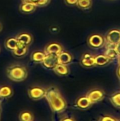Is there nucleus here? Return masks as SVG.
I'll list each match as a JSON object with an SVG mask.
<instances>
[{"instance_id":"1","label":"nucleus","mask_w":120,"mask_h":121,"mask_svg":"<svg viewBox=\"0 0 120 121\" xmlns=\"http://www.w3.org/2000/svg\"><path fill=\"white\" fill-rule=\"evenodd\" d=\"M45 97L53 112L62 113L66 109V102L57 87L50 86L46 89Z\"/></svg>"},{"instance_id":"2","label":"nucleus","mask_w":120,"mask_h":121,"mask_svg":"<svg viewBox=\"0 0 120 121\" xmlns=\"http://www.w3.org/2000/svg\"><path fill=\"white\" fill-rule=\"evenodd\" d=\"M6 74L11 80L16 82L24 81L28 76L26 68L19 65H14L8 67L6 69Z\"/></svg>"},{"instance_id":"3","label":"nucleus","mask_w":120,"mask_h":121,"mask_svg":"<svg viewBox=\"0 0 120 121\" xmlns=\"http://www.w3.org/2000/svg\"><path fill=\"white\" fill-rule=\"evenodd\" d=\"M42 65L49 69H53L58 64V55L54 53H47L42 61Z\"/></svg>"},{"instance_id":"4","label":"nucleus","mask_w":120,"mask_h":121,"mask_svg":"<svg viewBox=\"0 0 120 121\" xmlns=\"http://www.w3.org/2000/svg\"><path fill=\"white\" fill-rule=\"evenodd\" d=\"M46 89L40 86H33L28 90L29 97L33 100H40L45 97Z\"/></svg>"},{"instance_id":"5","label":"nucleus","mask_w":120,"mask_h":121,"mask_svg":"<svg viewBox=\"0 0 120 121\" xmlns=\"http://www.w3.org/2000/svg\"><path fill=\"white\" fill-rule=\"evenodd\" d=\"M104 43H105L104 38L98 34H94L91 35L88 40V45L93 48H101L104 45Z\"/></svg>"},{"instance_id":"6","label":"nucleus","mask_w":120,"mask_h":121,"mask_svg":"<svg viewBox=\"0 0 120 121\" xmlns=\"http://www.w3.org/2000/svg\"><path fill=\"white\" fill-rule=\"evenodd\" d=\"M106 41L110 45H116L120 41V30L117 29L111 30L106 35Z\"/></svg>"},{"instance_id":"7","label":"nucleus","mask_w":120,"mask_h":121,"mask_svg":"<svg viewBox=\"0 0 120 121\" xmlns=\"http://www.w3.org/2000/svg\"><path fill=\"white\" fill-rule=\"evenodd\" d=\"M104 96H105V93L103 92V91L100 89L92 90L87 95L88 98L90 99L92 104L101 101L104 98Z\"/></svg>"},{"instance_id":"8","label":"nucleus","mask_w":120,"mask_h":121,"mask_svg":"<svg viewBox=\"0 0 120 121\" xmlns=\"http://www.w3.org/2000/svg\"><path fill=\"white\" fill-rule=\"evenodd\" d=\"M81 64L82 65V66H83L85 67H87V68L92 67L94 65H95V57L93 55H91V54L86 53L81 57Z\"/></svg>"},{"instance_id":"9","label":"nucleus","mask_w":120,"mask_h":121,"mask_svg":"<svg viewBox=\"0 0 120 121\" xmlns=\"http://www.w3.org/2000/svg\"><path fill=\"white\" fill-rule=\"evenodd\" d=\"M63 51V48L62 46L57 43H52L48 44L45 49V54L47 53H54L57 55H59L61 52Z\"/></svg>"},{"instance_id":"10","label":"nucleus","mask_w":120,"mask_h":121,"mask_svg":"<svg viewBox=\"0 0 120 121\" xmlns=\"http://www.w3.org/2000/svg\"><path fill=\"white\" fill-rule=\"evenodd\" d=\"M16 38L20 44L26 46H29L33 41V36L28 33H22L18 35Z\"/></svg>"},{"instance_id":"11","label":"nucleus","mask_w":120,"mask_h":121,"mask_svg":"<svg viewBox=\"0 0 120 121\" xmlns=\"http://www.w3.org/2000/svg\"><path fill=\"white\" fill-rule=\"evenodd\" d=\"M58 60L59 64L67 65L72 62L73 57L69 52L66 51H62L58 55Z\"/></svg>"},{"instance_id":"12","label":"nucleus","mask_w":120,"mask_h":121,"mask_svg":"<svg viewBox=\"0 0 120 121\" xmlns=\"http://www.w3.org/2000/svg\"><path fill=\"white\" fill-rule=\"evenodd\" d=\"M37 6L34 4L30 3V2H23L19 7L20 11L25 14H28L34 12V11L36 9Z\"/></svg>"},{"instance_id":"13","label":"nucleus","mask_w":120,"mask_h":121,"mask_svg":"<svg viewBox=\"0 0 120 121\" xmlns=\"http://www.w3.org/2000/svg\"><path fill=\"white\" fill-rule=\"evenodd\" d=\"M28 51V46L20 44L18 43V45L16 47V48L14 50H13L12 52H13V54L15 57H22L27 54Z\"/></svg>"},{"instance_id":"14","label":"nucleus","mask_w":120,"mask_h":121,"mask_svg":"<svg viewBox=\"0 0 120 121\" xmlns=\"http://www.w3.org/2000/svg\"><path fill=\"white\" fill-rule=\"evenodd\" d=\"M91 104L92 103L87 96L80 97L76 101V106L79 108H81V109H86L89 108Z\"/></svg>"},{"instance_id":"15","label":"nucleus","mask_w":120,"mask_h":121,"mask_svg":"<svg viewBox=\"0 0 120 121\" xmlns=\"http://www.w3.org/2000/svg\"><path fill=\"white\" fill-rule=\"evenodd\" d=\"M53 70L55 72V74H57V75L61 76V77L67 76L69 73L68 67L65 65L59 64V63L53 69Z\"/></svg>"},{"instance_id":"16","label":"nucleus","mask_w":120,"mask_h":121,"mask_svg":"<svg viewBox=\"0 0 120 121\" xmlns=\"http://www.w3.org/2000/svg\"><path fill=\"white\" fill-rule=\"evenodd\" d=\"M110 59L105 55H99L95 57V63L98 66H104L110 62Z\"/></svg>"},{"instance_id":"17","label":"nucleus","mask_w":120,"mask_h":121,"mask_svg":"<svg viewBox=\"0 0 120 121\" xmlns=\"http://www.w3.org/2000/svg\"><path fill=\"white\" fill-rule=\"evenodd\" d=\"M45 52L42 51H35L31 55V60L36 63H42L45 57Z\"/></svg>"},{"instance_id":"18","label":"nucleus","mask_w":120,"mask_h":121,"mask_svg":"<svg viewBox=\"0 0 120 121\" xmlns=\"http://www.w3.org/2000/svg\"><path fill=\"white\" fill-rule=\"evenodd\" d=\"M18 45V41L16 38H9L5 41V47L11 50H14Z\"/></svg>"},{"instance_id":"19","label":"nucleus","mask_w":120,"mask_h":121,"mask_svg":"<svg viewBox=\"0 0 120 121\" xmlns=\"http://www.w3.org/2000/svg\"><path fill=\"white\" fill-rule=\"evenodd\" d=\"M13 94L12 89L8 86H3L0 87V99H8Z\"/></svg>"},{"instance_id":"20","label":"nucleus","mask_w":120,"mask_h":121,"mask_svg":"<svg viewBox=\"0 0 120 121\" xmlns=\"http://www.w3.org/2000/svg\"><path fill=\"white\" fill-rule=\"evenodd\" d=\"M34 119L33 114L30 111H23L19 115V120L21 121H33Z\"/></svg>"},{"instance_id":"21","label":"nucleus","mask_w":120,"mask_h":121,"mask_svg":"<svg viewBox=\"0 0 120 121\" xmlns=\"http://www.w3.org/2000/svg\"><path fill=\"white\" fill-rule=\"evenodd\" d=\"M105 55L106 56H108L110 60H114V59H116L117 57H119V55L117 52V51L115 50V47L114 48H108L107 50L105 52Z\"/></svg>"},{"instance_id":"22","label":"nucleus","mask_w":120,"mask_h":121,"mask_svg":"<svg viewBox=\"0 0 120 121\" xmlns=\"http://www.w3.org/2000/svg\"><path fill=\"white\" fill-rule=\"evenodd\" d=\"M91 0H79L76 5L82 9H87L91 6Z\"/></svg>"},{"instance_id":"23","label":"nucleus","mask_w":120,"mask_h":121,"mask_svg":"<svg viewBox=\"0 0 120 121\" xmlns=\"http://www.w3.org/2000/svg\"><path fill=\"white\" fill-rule=\"evenodd\" d=\"M110 100H111L112 103L114 104V106H117V107H120V93L113 95V96L110 98Z\"/></svg>"},{"instance_id":"24","label":"nucleus","mask_w":120,"mask_h":121,"mask_svg":"<svg viewBox=\"0 0 120 121\" xmlns=\"http://www.w3.org/2000/svg\"><path fill=\"white\" fill-rule=\"evenodd\" d=\"M50 0H41L39 4H37V6H40V7H42V6H47L49 3H50Z\"/></svg>"},{"instance_id":"25","label":"nucleus","mask_w":120,"mask_h":121,"mask_svg":"<svg viewBox=\"0 0 120 121\" xmlns=\"http://www.w3.org/2000/svg\"><path fill=\"white\" fill-rule=\"evenodd\" d=\"M64 1H65V3L67 5L74 6V5H76L77 4V2H78L79 0H64Z\"/></svg>"},{"instance_id":"26","label":"nucleus","mask_w":120,"mask_h":121,"mask_svg":"<svg viewBox=\"0 0 120 121\" xmlns=\"http://www.w3.org/2000/svg\"><path fill=\"white\" fill-rule=\"evenodd\" d=\"M101 121H116V119H115V118H112V117H110V116H105V117L102 118H101Z\"/></svg>"},{"instance_id":"27","label":"nucleus","mask_w":120,"mask_h":121,"mask_svg":"<svg viewBox=\"0 0 120 121\" xmlns=\"http://www.w3.org/2000/svg\"><path fill=\"white\" fill-rule=\"evenodd\" d=\"M41 0H22L23 2H30V3H32V4H34L35 5H36L37 6V4H39V2Z\"/></svg>"},{"instance_id":"28","label":"nucleus","mask_w":120,"mask_h":121,"mask_svg":"<svg viewBox=\"0 0 120 121\" xmlns=\"http://www.w3.org/2000/svg\"><path fill=\"white\" fill-rule=\"evenodd\" d=\"M115 49L117 51V52L118 53L119 56H120V41L115 45Z\"/></svg>"},{"instance_id":"29","label":"nucleus","mask_w":120,"mask_h":121,"mask_svg":"<svg viewBox=\"0 0 120 121\" xmlns=\"http://www.w3.org/2000/svg\"><path fill=\"white\" fill-rule=\"evenodd\" d=\"M117 77H118L119 79L120 80V66L118 67V69L117 70Z\"/></svg>"},{"instance_id":"30","label":"nucleus","mask_w":120,"mask_h":121,"mask_svg":"<svg viewBox=\"0 0 120 121\" xmlns=\"http://www.w3.org/2000/svg\"><path fill=\"white\" fill-rule=\"evenodd\" d=\"M62 121H74V119H72V118H64V119H62Z\"/></svg>"},{"instance_id":"31","label":"nucleus","mask_w":120,"mask_h":121,"mask_svg":"<svg viewBox=\"0 0 120 121\" xmlns=\"http://www.w3.org/2000/svg\"><path fill=\"white\" fill-rule=\"evenodd\" d=\"M1 29H2V26H1V23H0V31L1 30Z\"/></svg>"},{"instance_id":"32","label":"nucleus","mask_w":120,"mask_h":121,"mask_svg":"<svg viewBox=\"0 0 120 121\" xmlns=\"http://www.w3.org/2000/svg\"><path fill=\"white\" fill-rule=\"evenodd\" d=\"M119 64H120V59H119Z\"/></svg>"},{"instance_id":"33","label":"nucleus","mask_w":120,"mask_h":121,"mask_svg":"<svg viewBox=\"0 0 120 121\" xmlns=\"http://www.w3.org/2000/svg\"><path fill=\"white\" fill-rule=\"evenodd\" d=\"M0 111H1V108H0Z\"/></svg>"},{"instance_id":"34","label":"nucleus","mask_w":120,"mask_h":121,"mask_svg":"<svg viewBox=\"0 0 120 121\" xmlns=\"http://www.w3.org/2000/svg\"></svg>"}]
</instances>
